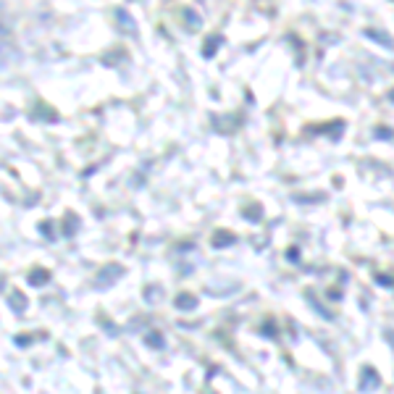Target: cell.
I'll return each mask as SVG.
<instances>
[{
    "mask_svg": "<svg viewBox=\"0 0 394 394\" xmlns=\"http://www.w3.org/2000/svg\"><path fill=\"white\" fill-rule=\"evenodd\" d=\"M118 276H124V266H116V263H108V266H103V269L97 271L95 281L100 284V287H106V284L116 281Z\"/></svg>",
    "mask_w": 394,
    "mask_h": 394,
    "instance_id": "6da1fadb",
    "label": "cell"
},
{
    "mask_svg": "<svg viewBox=\"0 0 394 394\" xmlns=\"http://www.w3.org/2000/svg\"><path fill=\"white\" fill-rule=\"evenodd\" d=\"M176 310H195V305H197V297L195 295H190V292H182V295H176Z\"/></svg>",
    "mask_w": 394,
    "mask_h": 394,
    "instance_id": "7a4b0ae2",
    "label": "cell"
},
{
    "mask_svg": "<svg viewBox=\"0 0 394 394\" xmlns=\"http://www.w3.org/2000/svg\"><path fill=\"white\" fill-rule=\"evenodd\" d=\"M50 279V271L48 269H35L29 271V281L35 284V287H42V284H48Z\"/></svg>",
    "mask_w": 394,
    "mask_h": 394,
    "instance_id": "3957f363",
    "label": "cell"
},
{
    "mask_svg": "<svg viewBox=\"0 0 394 394\" xmlns=\"http://www.w3.org/2000/svg\"><path fill=\"white\" fill-rule=\"evenodd\" d=\"M378 384H381V378H378V374H376L374 368L368 366L366 371H363V389H376Z\"/></svg>",
    "mask_w": 394,
    "mask_h": 394,
    "instance_id": "277c9868",
    "label": "cell"
},
{
    "mask_svg": "<svg viewBox=\"0 0 394 394\" xmlns=\"http://www.w3.org/2000/svg\"><path fill=\"white\" fill-rule=\"evenodd\" d=\"M8 305L16 310V313H24V308H27V300H24V295H21V292H11V295H8Z\"/></svg>",
    "mask_w": 394,
    "mask_h": 394,
    "instance_id": "5b68a950",
    "label": "cell"
},
{
    "mask_svg": "<svg viewBox=\"0 0 394 394\" xmlns=\"http://www.w3.org/2000/svg\"><path fill=\"white\" fill-rule=\"evenodd\" d=\"M144 300L147 302H158V300H164V289L150 284V287H144Z\"/></svg>",
    "mask_w": 394,
    "mask_h": 394,
    "instance_id": "8992f818",
    "label": "cell"
},
{
    "mask_svg": "<svg viewBox=\"0 0 394 394\" xmlns=\"http://www.w3.org/2000/svg\"><path fill=\"white\" fill-rule=\"evenodd\" d=\"M231 234L229 231H216L213 234V247H226V245H231Z\"/></svg>",
    "mask_w": 394,
    "mask_h": 394,
    "instance_id": "52a82bcc",
    "label": "cell"
},
{
    "mask_svg": "<svg viewBox=\"0 0 394 394\" xmlns=\"http://www.w3.org/2000/svg\"><path fill=\"white\" fill-rule=\"evenodd\" d=\"M144 342L150 347H158V350H161V347H164V334H161V331H150V334L144 337Z\"/></svg>",
    "mask_w": 394,
    "mask_h": 394,
    "instance_id": "ba28073f",
    "label": "cell"
}]
</instances>
